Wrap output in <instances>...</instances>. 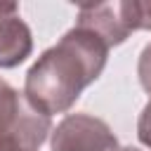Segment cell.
<instances>
[{"label":"cell","instance_id":"6da1fadb","mask_svg":"<svg viewBox=\"0 0 151 151\" xmlns=\"http://www.w3.org/2000/svg\"><path fill=\"white\" fill-rule=\"evenodd\" d=\"M106 59V42L92 31L73 26L28 68L24 94L50 118L54 113H66L83 90L101 76Z\"/></svg>","mask_w":151,"mask_h":151},{"label":"cell","instance_id":"7a4b0ae2","mask_svg":"<svg viewBox=\"0 0 151 151\" xmlns=\"http://www.w3.org/2000/svg\"><path fill=\"white\" fill-rule=\"evenodd\" d=\"M52 132V118L38 111L24 92L0 78V149L38 151Z\"/></svg>","mask_w":151,"mask_h":151},{"label":"cell","instance_id":"3957f363","mask_svg":"<svg viewBox=\"0 0 151 151\" xmlns=\"http://www.w3.org/2000/svg\"><path fill=\"white\" fill-rule=\"evenodd\" d=\"M76 26L92 31L99 35L106 47L123 45L130 33L144 31L142 19V0H111V2H90L78 7Z\"/></svg>","mask_w":151,"mask_h":151},{"label":"cell","instance_id":"277c9868","mask_svg":"<svg viewBox=\"0 0 151 151\" xmlns=\"http://www.w3.org/2000/svg\"><path fill=\"white\" fill-rule=\"evenodd\" d=\"M52 151H113L118 137L106 120L90 113H68L52 130Z\"/></svg>","mask_w":151,"mask_h":151},{"label":"cell","instance_id":"5b68a950","mask_svg":"<svg viewBox=\"0 0 151 151\" xmlns=\"http://www.w3.org/2000/svg\"><path fill=\"white\" fill-rule=\"evenodd\" d=\"M33 52V33L17 2H0V68H14Z\"/></svg>","mask_w":151,"mask_h":151},{"label":"cell","instance_id":"8992f818","mask_svg":"<svg viewBox=\"0 0 151 151\" xmlns=\"http://www.w3.org/2000/svg\"><path fill=\"white\" fill-rule=\"evenodd\" d=\"M137 76H139V83L142 87L151 94V42L142 50L139 54V61H137Z\"/></svg>","mask_w":151,"mask_h":151},{"label":"cell","instance_id":"52a82bcc","mask_svg":"<svg viewBox=\"0 0 151 151\" xmlns=\"http://www.w3.org/2000/svg\"><path fill=\"white\" fill-rule=\"evenodd\" d=\"M137 139L146 149H151V99H149V104L139 113V120H137Z\"/></svg>","mask_w":151,"mask_h":151},{"label":"cell","instance_id":"ba28073f","mask_svg":"<svg viewBox=\"0 0 151 151\" xmlns=\"http://www.w3.org/2000/svg\"><path fill=\"white\" fill-rule=\"evenodd\" d=\"M113 151H139V149H134V146H116Z\"/></svg>","mask_w":151,"mask_h":151},{"label":"cell","instance_id":"9c48e42d","mask_svg":"<svg viewBox=\"0 0 151 151\" xmlns=\"http://www.w3.org/2000/svg\"><path fill=\"white\" fill-rule=\"evenodd\" d=\"M0 151H5V149H0Z\"/></svg>","mask_w":151,"mask_h":151}]
</instances>
